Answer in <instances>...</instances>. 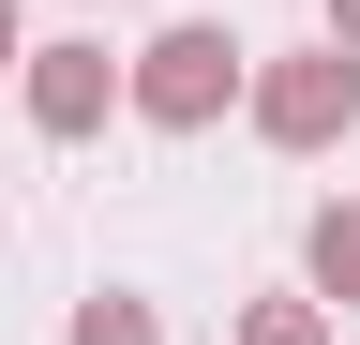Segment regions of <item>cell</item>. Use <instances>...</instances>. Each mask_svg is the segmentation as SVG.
<instances>
[{
  "label": "cell",
  "instance_id": "cell-6",
  "mask_svg": "<svg viewBox=\"0 0 360 345\" xmlns=\"http://www.w3.org/2000/svg\"><path fill=\"white\" fill-rule=\"evenodd\" d=\"M240 345H330V330H315V315H300V300H270V315H255Z\"/></svg>",
  "mask_w": 360,
  "mask_h": 345
},
{
  "label": "cell",
  "instance_id": "cell-7",
  "mask_svg": "<svg viewBox=\"0 0 360 345\" xmlns=\"http://www.w3.org/2000/svg\"><path fill=\"white\" fill-rule=\"evenodd\" d=\"M0 60H15V0H0Z\"/></svg>",
  "mask_w": 360,
  "mask_h": 345
},
{
  "label": "cell",
  "instance_id": "cell-3",
  "mask_svg": "<svg viewBox=\"0 0 360 345\" xmlns=\"http://www.w3.org/2000/svg\"><path fill=\"white\" fill-rule=\"evenodd\" d=\"M105 91H120L105 46H45V60H30V120H45V136H90V120H105Z\"/></svg>",
  "mask_w": 360,
  "mask_h": 345
},
{
  "label": "cell",
  "instance_id": "cell-5",
  "mask_svg": "<svg viewBox=\"0 0 360 345\" xmlns=\"http://www.w3.org/2000/svg\"><path fill=\"white\" fill-rule=\"evenodd\" d=\"M75 345H150V300H75Z\"/></svg>",
  "mask_w": 360,
  "mask_h": 345
},
{
  "label": "cell",
  "instance_id": "cell-1",
  "mask_svg": "<svg viewBox=\"0 0 360 345\" xmlns=\"http://www.w3.org/2000/svg\"><path fill=\"white\" fill-rule=\"evenodd\" d=\"M360 120V60L330 46V60H285V75H255V136H285V150H330Z\"/></svg>",
  "mask_w": 360,
  "mask_h": 345
},
{
  "label": "cell",
  "instance_id": "cell-2",
  "mask_svg": "<svg viewBox=\"0 0 360 345\" xmlns=\"http://www.w3.org/2000/svg\"><path fill=\"white\" fill-rule=\"evenodd\" d=\"M225 91H240V46H225V30H165V46L135 60V105H150V120H180V136H195Z\"/></svg>",
  "mask_w": 360,
  "mask_h": 345
},
{
  "label": "cell",
  "instance_id": "cell-8",
  "mask_svg": "<svg viewBox=\"0 0 360 345\" xmlns=\"http://www.w3.org/2000/svg\"><path fill=\"white\" fill-rule=\"evenodd\" d=\"M330 30H360V0H330Z\"/></svg>",
  "mask_w": 360,
  "mask_h": 345
},
{
  "label": "cell",
  "instance_id": "cell-4",
  "mask_svg": "<svg viewBox=\"0 0 360 345\" xmlns=\"http://www.w3.org/2000/svg\"><path fill=\"white\" fill-rule=\"evenodd\" d=\"M315 285L360 300V210H315Z\"/></svg>",
  "mask_w": 360,
  "mask_h": 345
}]
</instances>
